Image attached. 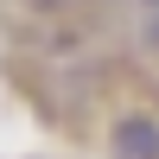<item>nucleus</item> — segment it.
Returning <instances> with one entry per match:
<instances>
[{
	"mask_svg": "<svg viewBox=\"0 0 159 159\" xmlns=\"http://www.w3.org/2000/svg\"><path fill=\"white\" fill-rule=\"evenodd\" d=\"M108 159H159V115L127 108L108 127Z\"/></svg>",
	"mask_w": 159,
	"mask_h": 159,
	"instance_id": "f257e3e1",
	"label": "nucleus"
},
{
	"mask_svg": "<svg viewBox=\"0 0 159 159\" xmlns=\"http://www.w3.org/2000/svg\"><path fill=\"white\" fill-rule=\"evenodd\" d=\"M147 7H159V0H147Z\"/></svg>",
	"mask_w": 159,
	"mask_h": 159,
	"instance_id": "f03ea898",
	"label": "nucleus"
}]
</instances>
